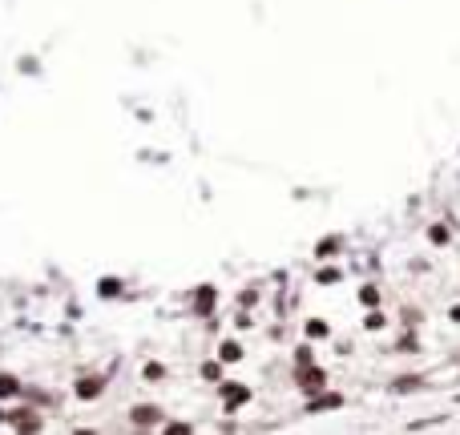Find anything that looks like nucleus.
I'll use <instances>...</instances> for the list:
<instances>
[{
	"mask_svg": "<svg viewBox=\"0 0 460 435\" xmlns=\"http://www.w3.org/2000/svg\"><path fill=\"white\" fill-rule=\"evenodd\" d=\"M360 298H363V303H372V306L379 303V294H376V290H372V286H363V290H360Z\"/></svg>",
	"mask_w": 460,
	"mask_h": 435,
	"instance_id": "nucleus-11",
	"label": "nucleus"
},
{
	"mask_svg": "<svg viewBox=\"0 0 460 435\" xmlns=\"http://www.w3.org/2000/svg\"><path fill=\"white\" fill-rule=\"evenodd\" d=\"M222 399H226V407H243V403L250 399V391H247V387L226 383V387H222Z\"/></svg>",
	"mask_w": 460,
	"mask_h": 435,
	"instance_id": "nucleus-2",
	"label": "nucleus"
},
{
	"mask_svg": "<svg viewBox=\"0 0 460 435\" xmlns=\"http://www.w3.org/2000/svg\"><path fill=\"white\" fill-rule=\"evenodd\" d=\"M214 306V290L206 286V290H198V310H210Z\"/></svg>",
	"mask_w": 460,
	"mask_h": 435,
	"instance_id": "nucleus-6",
	"label": "nucleus"
},
{
	"mask_svg": "<svg viewBox=\"0 0 460 435\" xmlns=\"http://www.w3.org/2000/svg\"><path fill=\"white\" fill-rule=\"evenodd\" d=\"M238 354H243V347H238V343H222V359H226V363H234Z\"/></svg>",
	"mask_w": 460,
	"mask_h": 435,
	"instance_id": "nucleus-7",
	"label": "nucleus"
},
{
	"mask_svg": "<svg viewBox=\"0 0 460 435\" xmlns=\"http://www.w3.org/2000/svg\"><path fill=\"white\" fill-rule=\"evenodd\" d=\"M339 403H344L339 395H319V399L307 403V411H327V407H339Z\"/></svg>",
	"mask_w": 460,
	"mask_h": 435,
	"instance_id": "nucleus-3",
	"label": "nucleus"
},
{
	"mask_svg": "<svg viewBox=\"0 0 460 435\" xmlns=\"http://www.w3.org/2000/svg\"><path fill=\"white\" fill-rule=\"evenodd\" d=\"M133 423H137V427H149V423H158V411H154V407H137V411H133Z\"/></svg>",
	"mask_w": 460,
	"mask_h": 435,
	"instance_id": "nucleus-4",
	"label": "nucleus"
},
{
	"mask_svg": "<svg viewBox=\"0 0 460 435\" xmlns=\"http://www.w3.org/2000/svg\"><path fill=\"white\" fill-rule=\"evenodd\" d=\"M331 250H339V238H323L319 242V254L323 258H331Z\"/></svg>",
	"mask_w": 460,
	"mask_h": 435,
	"instance_id": "nucleus-9",
	"label": "nucleus"
},
{
	"mask_svg": "<svg viewBox=\"0 0 460 435\" xmlns=\"http://www.w3.org/2000/svg\"><path fill=\"white\" fill-rule=\"evenodd\" d=\"M0 395H17V379L13 375H0Z\"/></svg>",
	"mask_w": 460,
	"mask_h": 435,
	"instance_id": "nucleus-8",
	"label": "nucleus"
},
{
	"mask_svg": "<svg viewBox=\"0 0 460 435\" xmlns=\"http://www.w3.org/2000/svg\"><path fill=\"white\" fill-rule=\"evenodd\" d=\"M17 427H36V419H33V411H20V415H17Z\"/></svg>",
	"mask_w": 460,
	"mask_h": 435,
	"instance_id": "nucleus-10",
	"label": "nucleus"
},
{
	"mask_svg": "<svg viewBox=\"0 0 460 435\" xmlns=\"http://www.w3.org/2000/svg\"><path fill=\"white\" fill-rule=\"evenodd\" d=\"M323 383H327V379H323V371H319V367H311V363H307V367H299V387H303L307 395H315Z\"/></svg>",
	"mask_w": 460,
	"mask_h": 435,
	"instance_id": "nucleus-1",
	"label": "nucleus"
},
{
	"mask_svg": "<svg viewBox=\"0 0 460 435\" xmlns=\"http://www.w3.org/2000/svg\"><path fill=\"white\" fill-rule=\"evenodd\" d=\"M452 319H456V322H460V306H452Z\"/></svg>",
	"mask_w": 460,
	"mask_h": 435,
	"instance_id": "nucleus-12",
	"label": "nucleus"
},
{
	"mask_svg": "<svg viewBox=\"0 0 460 435\" xmlns=\"http://www.w3.org/2000/svg\"><path fill=\"white\" fill-rule=\"evenodd\" d=\"M97 391H101V379H81V387H77V395H85V399L97 395Z\"/></svg>",
	"mask_w": 460,
	"mask_h": 435,
	"instance_id": "nucleus-5",
	"label": "nucleus"
}]
</instances>
